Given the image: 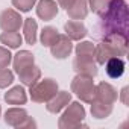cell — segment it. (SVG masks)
<instances>
[{
    "label": "cell",
    "instance_id": "cell-31",
    "mask_svg": "<svg viewBox=\"0 0 129 129\" xmlns=\"http://www.w3.org/2000/svg\"><path fill=\"white\" fill-rule=\"evenodd\" d=\"M0 114H2V106H0Z\"/></svg>",
    "mask_w": 129,
    "mask_h": 129
},
{
    "label": "cell",
    "instance_id": "cell-26",
    "mask_svg": "<svg viewBox=\"0 0 129 129\" xmlns=\"http://www.w3.org/2000/svg\"><path fill=\"white\" fill-rule=\"evenodd\" d=\"M35 3H37V0H12L14 8H17L20 12H27V11H30Z\"/></svg>",
    "mask_w": 129,
    "mask_h": 129
},
{
    "label": "cell",
    "instance_id": "cell-8",
    "mask_svg": "<svg viewBox=\"0 0 129 129\" xmlns=\"http://www.w3.org/2000/svg\"><path fill=\"white\" fill-rule=\"evenodd\" d=\"M73 50V43L67 35H61L58 37V40L55 41V44L50 46V52L53 55V58L56 59H66Z\"/></svg>",
    "mask_w": 129,
    "mask_h": 129
},
{
    "label": "cell",
    "instance_id": "cell-16",
    "mask_svg": "<svg viewBox=\"0 0 129 129\" xmlns=\"http://www.w3.org/2000/svg\"><path fill=\"white\" fill-rule=\"evenodd\" d=\"M26 117H27V112L23 108H11V109H8L5 112V121H6V124H9L12 127H18L24 121Z\"/></svg>",
    "mask_w": 129,
    "mask_h": 129
},
{
    "label": "cell",
    "instance_id": "cell-17",
    "mask_svg": "<svg viewBox=\"0 0 129 129\" xmlns=\"http://www.w3.org/2000/svg\"><path fill=\"white\" fill-rule=\"evenodd\" d=\"M5 100L9 105H24L26 100H27V94H26V91L21 85H17V87H12L5 94Z\"/></svg>",
    "mask_w": 129,
    "mask_h": 129
},
{
    "label": "cell",
    "instance_id": "cell-20",
    "mask_svg": "<svg viewBox=\"0 0 129 129\" xmlns=\"http://www.w3.org/2000/svg\"><path fill=\"white\" fill-rule=\"evenodd\" d=\"M112 112V105L100 102V100H93L91 102V114L94 118H106Z\"/></svg>",
    "mask_w": 129,
    "mask_h": 129
},
{
    "label": "cell",
    "instance_id": "cell-27",
    "mask_svg": "<svg viewBox=\"0 0 129 129\" xmlns=\"http://www.w3.org/2000/svg\"><path fill=\"white\" fill-rule=\"evenodd\" d=\"M12 62V55L8 49L5 47H0V69H5L8 67L9 64Z\"/></svg>",
    "mask_w": 129,
    "mask_h": 129
},
{
    "label": "cell",
    "instance_id": "cell-1",
    "mask_svg": "<svg viewBox=\"0 0 129 129\" xmlns=\"http://www.w3.org/2000/svg\"><path fill=\"white\" fill-rule=\"evenodd\" d=\"M127 3L126 0H112L105 14L100 15L94 27V38L102 41L112 35H126L127 37Z\"/></svg>",
    "mask_w": 129,
    "mask_h": 129
},
{
    "label": "cell",
    "instance_id": "cell-2",
    "mask_svg": "<svg viewBox=\"0 0 129 129\" xmlns=\"http://www.w3.org/2000/svg\"><path fill=\"white\" fill-rule=\"evenodd\" d=\"M126 53H127L126 35H112L106 40H102L100 44L94 47V59L97 64H105L109 58L124 56Z\"/></svg>",
    "mask_w": 129,
    "mask_h": 129
},
{
    "label": "cell",
    "instance_id": "cell-24",
    "mask_svg": "<svg viewBox=\"0 0 129 129\" xmlns=\"http://www.w3.org/2000/svg\"><path fill=\"white\" fill-rule=\"evenodd\" d=\"M14 82V73L8 70V67L0 69V88H6Z\"/></svg>",
    "mask_w": 129,
    "mask_h": 129
},
{
    "label": "cell",
    "instance_id": "cell-5",
    "mask_svg": "<svg viewBox=\"0 0 129 129\" xmlns=\"http://www.w3.org/2000/svg\"><path fill=\"white\" fill-rule=\"evenodd\" d=\"M56 93H58V84L50 78L37 81L34 85H30V99L37 103L49 102Z\"/></svg>",
    "mask_w": 129,
    "mask_h": 129
},
{
    "label": "cell",
    "instance_id": "cell-25",
    "mask_svg": "<svg viewBox=\"0 0 129 129\" xmlns=\"http://www.w3.org/2000/svg\"><path fill=\"white\" fill-rule=\"evenodd\" d=\"M94 44L91 41H82L76 46V55H93L94 56Z\"/></svg>",
    "mask_w": 129,
    "mask_h": 129
},
{
    "label": "cell",
    "instance_id": "cell-10",
    "mask_svg": "<svg viewBox=\"0 0 129 129\" xmlns=\"http://www.w3.org/2000/svg\"><path fill=\"white\" fill-rule=\"evenodd\" d=\"M70 100H72V94L69 91H59L47 102V111L52 114H58L70 103Z\"/></svg>",
    "mask_w": 129,
    "mask_h": 129
},
{
    "label": "cell",
    "instance_id": "cell-13",
    "mask_svg": "<svg viewBox=\"0 0 129 129\" xmlns=\"http://www.w3.org/2000/svg\"><path fill=\"white\" fill-rule=\"evenodd\" d=\"M34 62H35V58H34V55H32L30 52H27V50H20V52L14 56V59H12V66H14L15 73L18 75V73H21L23 70L32 67Z\"/></svg>",
    "mask_w": 129,
    "mask_h": 129
},
{
    "label": "cell",
    "instance_id": "cell-15",
    "mask_svg": "<svg viewBox=\"0 0 129 129\" xmlns=\"http://www.w3.org/2000/svg\"><path fill=\"white\" fill-rule=\"evenodd\" d=\"M67 14L72 20H84L88 15V0H75Z\"/></svg>",
    "mask_w": 129,
    "mask_h": 129
},
{
    "label": "cell",
    "instance_id": "cell-29",
    "mask_svg": "<svg viewBox=\"0 0 129 129\" xmlns=\"http://www.w3.org/2000/svg\"><path fill=\"white\" fill-rule=\"evenodd\" d=\"M127 91H129V88H127V87H124V88L120 91V99H121L123 105H126V106L129 105V100H127V94H129V93H127Z\"/></svg>",
    "mask_w": 129,
    "mask_h": 129
},
{
    "label": "cell",
    "instance_id": "cell-14",
    "mask_svg": "<svg viewBox=\"0 0 129 129\" xmlns=\"http://www.w3.org/2000/svg\"><path fill=\"white\" fill-rule=\"evenodd\" d=\"M105 72L109 78L112 79H117L120 78L123 73H124V61L120 58V56H114V58H109L106 62H105Z\"/></svg>",
    "mask_w": 129,
    "mask_h": 129
},
{
    "label": "cell",
    "instance_id": "cell-22",
    "mask_svg": "<svg viewBox=\"0 0 129 129\" xmlns=\"http://www.w3.org/2000/svg\"><path fill=\"white\" fill-rule=\"evenodd\" d=\"M58 37H59V32L52 26H47L41 30V43L44 47H50L52 44H55Z\"/></svg>",
    "mask_w": 129,
    "mask_h": 129
},
{
    "label": "cell",
    "instance_id": "cell-6",
    "mask_svg": "<svg viewBox=\"0 0 129 129\" xmlns=\"http://www.w3.org/2000/svg\"><path fill=\"white\" fill-rule=\"evenodd\" d=\"M73 70L78 75H88L94 78L97 75V62L93 55H76L73 61Z\"/></svg>",
    "mask_w": 129,
    "mask_h": 129
},
{
    "label": "cell",
    "instance_id": "cell-21",
    "mask_svg": "<svg viewBox=\"0 0 129 129\" xmlns=\"http://www.w3.org/2000/svg\"><path fill=\"white\" fill-rule=\"evenodd\" d=\"M0 41L9 49H18L23 43V37L18 32H3L0 35Z\"/></svg>",
    "mask_w": 129,
    "mask_h": 129
},
{
    "label": "cell",
    "instance_id": "cell-28",
    "mask_svg": "<svg viewBox=\"0 0 129 129\" xmlns=\"http://www.w3.org/2000/svg\"><path fill=\"white\" fill-rule=\"evenodd\" d=\"M35 126H37V123L32 120V117H29V115H27V117L24 118V121H23L18 127H21V129H23V127H35Z\"/></svg>",
    "mask_w": 129,
    "mask_h": 129
},
{
    "label": "cell",
    "instance_id": "cell-18",
    "mask_svg": "<svg viewBox=\"0 0 129 129\" xmlns=\"http://www.w3.org/2000/svg\"><path fill=\"white\" fill-rule=\"evenodd\" d=\"M37 30H38V24L34 18H26L23 21V34L29 46H34L37 43Z\"/></svg>",
    "mask_w": 129,
    "mask_h": 129
},
{
    "label": "cell",
    "instance_id": "cell-11",
    "mask_svg": "<svg viewBox=\"0 0 129 129\" xmlns=\"http://www.w3.org/2000/svg\"><path fill=\"white\" fill-rule=\"evenodd\" d=\"M37 15L44 20V21H50L58 15V5L53 0H40L37 5Z\"/></svg>",
    "mask_w": 129,
    "mask_h": 129
},
{
    "label": "cell",
    "instance_id": "cell-23",
    "mask_svg": "<svg viewBox=\"0 0 129 129\" xmlns=\"http://www.w3.org/2000/svg\"><path fill=\"white\" fill-rule=\"evenodd\" d=\"M88 2H90V8H91V11L100 17L102 14L106 12V9L109 8V5H111L112 0H88Z\"/></svg>",
    "mask_w": 129,
    "mask_h": 129
},
{
    "label": "cell",
    "instance_id": "cell-3",
    "mask_svg": "<svg viewBox=\"0 0 129 129\" xmlns=\"http://www.w3.org/2000/svg\"><path fill=\"white\" fill-rule=\"evenodd\" d=\"M84 118H85V108L79 102H73V103L69 105V108L59 117L58 126L61 129H72V127L87 126V124L82 123Z\"/></svg>",
    "mask_w": 129,
    "mask_h": 129
},
{
    "label": "cell",
    "instance_id": "cell-9",
    "mask_svg": "<svg viewBox=\"0 0 129 129\" xmlns=\"http://www.w3.org/2000/svg\"><path fill=\"white\" fill-rule=\"evenodd\" d=\"M117 99H118L117 90H115L111 84H108V82H100L99 85H96V96H94V100H100V102L114 105Z\"/></svg>",
    "mask_w": 129,
    "mask_h": 129
},
{
    "label": "cell",
    "instance_id": "cell-7",
    "mask_svg": "<svg viewBox=\"0 0 129 129\" xmlns=\"http://www.w3.org/2000/svg\"><path fill=\"white\" fill-rule=\"evenodd\" d=\"M23 26V18L20 12L14 9H5L0 14V27L3 32H18Z\"/></svg>",
    "mask_w": 129,
    "mask_h": 129
},
{
    "label": "cell",
    "instance_id": "cell-4",
    "mask_svg": "<svg viewBox=\"0 0 129 129\" xmlns=\"http://www.w3.org/2000/svg\"><path fill=\"white\" fill-rule=\"evenodd\" d=\"M72 91L85 103H91L96 96V85L93 82V76L78 75L72 81Z\"/></svg>",
    "mask_w": 129,
    "mask_h": 129
},
{
    "label": "cell",
    "instance_id": "cell-19",
    "mask_svg": "<svg viewBox=\"0 0 129 129\" xmlns=\"http://www.w3.org/2000/svg\"><path fill=\"white\" fill-rule=\"evenodd\" d=\"M18 78H20V81L23 82V85L30 87V85H34L37 81H40V78H41V70H40L38 67L32 66V67L23 70L21 73H18Z\"/></svg>",
    "mask_w": 129,
    "mask_h": 129
},
{
    "label": "cell",
    "instance_id": "cell-12",
    "mask_svg": "<svg viewBox=\"0 0 129 129\" xmlns=\"http://www.w3.org/2000/svg\"><path fill=\"white\" fill-rule=\"evenodd\" d=\"M64 29H66V35L72 41H81L88 34L85 24L82 21H79V20H69L66 23V26H64Z\"/></svg>",
    "mask_w": 129,
    "mask_h": 129
},
{
    "label": "cell",
    "instance_id": "cell-30",
    "mask_svg": "<svg viewBox=\"0 0 129 129\" xmlns=\"http://www.w3.org/2000/svg\"><path fill=\"white\" fill-rule=\"evenodd\" d=\"M73 2H75V0H58V5L61 8H64V9H69L73 5Z\"/></svg>",
    "mask_w": 129,
    "mask_h": 129
}]
</instances>
